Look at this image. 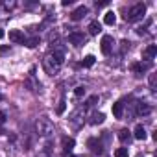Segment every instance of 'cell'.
I'll return each instance as SVG.
<instances>
[{
	"label": "cell",
	"mask_w": 157,
	"mask_h": 157,
	"mask_svg": "<svg viewBox=\"0 0 157 157\" xmlns=\"http://www.w3.org/2000/svg\"><path fill=\"white\" fill-rule=\"evenodd\" d=\"M133 137L137 139V140H144L148 135H146V129H144V126L142 124H139L137 128H135V131H133Z\"/></svg>",
	"instance_id": "obj_11"
},
{
	"label": "cell",
	"mask_w": 157,
	"mask_h": 157,
	"mask_svg": "<svg viewBox=\"0 0 157 157\" xmlns=\"http://www.w3.org/2000/svg\"><path fill=\"white\" fill-rule=\"evenodd\" d=\"M100 98H98V94H93V96H89L87 98V102H85V105L87 107H93V105H96V102H98Z\"/></svg>",
	"instance_id": "obj_20"
},
{
	"label": "cell",
	"mask_w": 157,
	"mask_h": 157,
	"mask_svg": "<svg viewBox=\"0 0 157 157\" xmlns=\"http://www.w3.org/2000/svg\"><path fill=\"white\" fill-rule=\"evenodd\" d=\"M104 118H105V117H104V113H93L89 122H91L93 126H98V124H102V122H104Z\"/></svg>",
	"instance_id": "obj_14"
},
{
	"label": "cell",
	"mask_w": 157,
	"mask_h": 157,
	"mask_svg": "<svg viewBox=\"0 0 157 157\" xmlns=\"http://www.w3.org/2000/svg\"><path fill=\"white\" fill-rule=\"evenodd\" d=\"M0 100H2V93H0Z\"/></svg>",
	"instance_id": "obj_30"
},
{
	"label": "cell",
	"mask_w": 157,
	"mask_h": 157,
	"mask_svg": "<svg viewBox=\"0 0 157 157\" xmlns=\"http://www.w3.org/2000/svg\"><path fill=\"white\" fill-rule=\"evenodd\" d=\"M70 157H74V155H70Z\"/></svg>",
	"instance_id": "obj_32"
},
{
	"label": "cell",
	"mask_w": 157,
	"mask_h": 157,
	"mask_svg": "<svg viewBox=\"0 0 157 157\" xmlns=\"http://www.w3.org/2000/svg\"><path fill=\"white\" fill-rule=\"evenodd\" d=\"M113 44H115L113 37H111V35H104V37H102V43H100L102 54H104V56H109V54L113 52Z\"/></svg>",
	"instance_id": "obj_3"
},
{
	"label": "cell",
	"mask_w": 157,
	"mask_h": 157,
	"mask_svg": "<svg viewBox=\"0 0 157 157\" xmlns=\"http://www.w3.org/2000/svg\"><path fill=\"white\" fill-rule=\"evenodd\" d=\"M118 139H120L122 142H129V139H131V131H129V129H120V131H118Z\"/></svg>",
	"instance_id": "obj_18"
},
{
	"label": "cell",
	"mask_w": 157,
	"mask_h": 157,
	"mask_svg": "<svg viewBox=\"0 0 157 157\" xmlns=\"http://www.w3.org/2000/svg\"><path fill=\"white\" fill-rule=\"evenodd\" d=\"M10 41L11 43H24V35L21 30H10Z\"/></svg>",
	"instance_id": "obj_9"
},
{
	"label": "cell",
	"mask_w": 157,
	"mask_h": 157,
	"mask_svg": "<svg viewBox=\"0 0 157 157\" xmlns=\"http://www.w3.org/2000/svg\"><path fill=\"white\" fill-rule=\"evenodd\" d=\"M43 65H44V70H46L50 76H54V74L59 70V67H61V65H57V63L54 61V57H52V56H48V57L43 61Z\"/></svg>",
	"instance_id": "obj_4"
},
{
	"label": "cell",
	"mask_w": 157,
	"mask_h": 157,
	"mask_svg": "<svg viewBox=\"0 0 157 157\" xmlns=\"http://www.w3.org/2000/svg\"><path fill=\"white\" fill-rule=\"evenodd\" d=\"M155 56H157V46H155V44L146 46V48H144V52H142V57H144V59H148V61H150V59H153Z\"/></svg>",
	"instance_id": "obj_8"
},
{
	"label": "cell",
	"mask_w": 157,
	"mask_h": 157,
	"mask_svg": "<svg viewBox=\"0 0 157 157\" xmlns=\"http://www.w3.org/2000/svg\"><path fill=\"white\" fill-rule=\"evenodd\" d=\"M144 13H146V6H144L142 2H137V4L131 6V10L128 11L126 21H128V22H137V21H140V19L144 17Z\"/></svg>",
	"instance_id": "obj_1"
},
{
	"label": "cell",
	"mask_w": 157,
	"mask_h": 157,
	"mask_svg": "<svg viewBox=\"0 0 157 157\" xmlns=\"http://www.w3.org/2000/svg\"><path fill=\"white\" fill-rule=\"evenodd\" d=\"M87 146H89V150H91L93 153H96V155H102V153H104V146H102V142H100L98 139H89V140H87Z\"/></svg>",
	"instance_id": "obj_5"
},
{
	"label": "cell",
	"mask_w": 157,
	"mask_h": 157,
	"mask_svg": "<svg viewBox=\"0 0 157 157\" xmlns=\"http://www.w3.org/2000/svg\"><path fill=\"white\" fill-rule=\"evenodd\" d=\"M104 22H105L107 26H113V24L117 22V15H115V11H107L105 17H104Z\"/></svg>",
	"instance_id": "obj_15"
},
{
	"label": "cell",
	"mask_w": 157,
	"mask_h": 157,
	"mask_svg": "<svg viewBox=\"0 0 157 157\" xmlns=\"http://www.w3.org/2000/svg\"><path fill=\"white\" fill-rule=\"evenodd\" d=\"M100 32H102V24H100L98 21H93V22L89 24V33H91V35H98Z\"/></svg>",
	"instance_id": "obj_12"
},
{
	"label": "cell",
	"mask_w": 157,
	"mask_h": 157,
	"mask_svg": "<svg viewBox=\"0 0 157 157\" xmlns=\"http://www.w3.org/2000/svg\"><path fill=\"white\" fill-rule=\"evenodd\" d=\"M93 65H94V56H87V57H83V61H82V67L89 68V67H93Z\"/></svg>",
	"instance_id": "obj_19"
},
{
	"label": "cell",
	"mask_w": 157,
	"mask_h": 157,
	"mask_svg": "<svg viewBox=\"0 0 157 157\" xmlns=\"http://www.w3.org/2000/svg\"><path fill=\"white\" fill-rule=\"evenodd\" d=\"M10 50V46H0V54H6Z\"/></svg>",
	"instance_id": "obj_27"
},
{
	"label": "cell",
	"mask_w": 157,
	"mask_h": 157,
	"mask_svg": "<svg viewBox=\"0 0 157 157\" xmlns=\"http://www.w3.org/2000/svg\"><path fill=\"white\" fill-rule=\"evenodd\" d=\"M4 35H6V32H4L2 28H0V39H4Z\"/></svg>",
	"instance_id": "obj_29"
},
{
	"label": "cell",
	"mask_w": 157,
	"mask_h": 157,
	"mask_svg": "<svg viewBox=\"0 0 157 157\" xmlns=\"http://www.w3.org/2000/svg\"><path fill=\"white\" fill-rule=\"evenodd\" d=\"M35 128H37V133H39V135H43V137H48V135H52V133H54V124H52V122H50V118H46V117L39 118V120H37V124H35Z\"/></svg>",
	"instance_id": "obj_2"
},
{
	"label": "cell",
	"mask_w": 157,
	"mask_h": 157,
	"mask_svg": "<svg viewBox=\"0 0 157 157\" xmlns=\"http://www.w3.org/2000/svg\"><path fill=\"white\" fill-rule=\"evenodd\" d=\"M87 13H89V10H87L85 6H78V8H76L72 13H70V19H72L74 22H76V21H82V19H83Z\"/></svg>",
	"instance_id": "obj_7"
},
{
	"label": "cell",
	"mask_w": 157,
	"mask_h": 157,
	"mask_svg": "<svg viewBox=\"0 0 157 157\" xmlns=\"http://www.w3.org/2000/svg\"><path fill=\"white\" fill-rule=\"evenodd\" d=\"M54 61L57 63V65H63V61H65V52L63 50H54Z\"/></svg>",
	"instance_id": "obj_16"
},
{
	"label": "cell",
	"mask_w": 157,
	"mask_h": 157,
	"mask_svg": "<svg viewBox=\"0 0 157 157\" xmlns=\"http://www.w3.org/2000/svg\"><path fill=\"white\" fill-rule=\"evenodd\" d=\"M74 94H76L78 98H82V96L85 94V87H83V85H80V87H76V89H74Z\"/></svg>",
	"instance_id": "obj_23"
},
{
	"label": "cell",
	"mask_w": 157,
	"mask_h": 157,
	"mask_svg": "<svg viewBox=\"0 0 157 157\" xmlns=\"http://www.w3.org/2000/svg\"><path fill=\"white\" fill-rule=\"evenodd\" d=\"M137 157H142V155H137Z\"/></svg>",
	"instance_id": "obj_31"
},
{
	"label": "cell",
	"mask_w": 157,
	"mask_h": 157,
	"mask_svg": "<svg viewBox=\"0 0 157 157\" xmlns=\"http://www.w3.org/2000/svg\"><path fill=\"white\" fill-rule=\"evenodd\" d=\"M24 43H26L28 48H35V46L39 44V37H32V39H28V41H24Z\"/></svg>",
	"instance_id": "obj_21"
},
{
	"label": "cell",
	"mask_w": 157,
	"mask_h": 157,
	"mask_svg": "<svg viewBox=\"0 0 157 157\" xmlns=\"http://www.w3.org/2000/svg\"><path fill=\"white\" fill-rule=\"evenodd\" d=\"M122 113H124V104L122 102L113 104V115H115V118H122Z\"/></svg>",
	"instance_id": "obj_13"
},
{
	"label": "cell",
	"mask_w": 157,
	"mask_h": 157,
	"mask_svg": "<svg viewBox=\"0 0 157 157\" xmlns=\"http://www.w3.org/2000/svg\"><path fill=\"white\" fill-rule=\"evenodd\" d=\"M68 41H70V44H74V46H82V44L85 43V35H83L82 32H72V33L68 35Z\"/></svg>",
	"instance_id": "obj_6"
},
{
	"label": "cell",
	"mask_w": 157,
	"mask_h": 157,
	"mask_svg": "<svg viewBox=\"0 0 157 157\" xmlns=\"http://www.w3.org/2000/svg\"><path fill=\"white\" fill-rule=\"evenodd\" d=\"M74 144H76V142H74V139H68V137H65V139H63V150H65L67 153H68V151H72Z\"/></svg>",
	"instance_id": "obj_17"
},
{
	"label": "cell",
	"mask_w": 157,
	"mask_h": 157,
	"mask_svg": "<svg viewBox=\"0 0 157 157\" xmlns=\"http://www.w3.org/2000/svg\"><path fill=\"white\" fill-rule=\"evenodd\" d=\"M65 109H67V104L61 100V102H59V105H57V115H63V113H65Z\"/></svg>",
	"instance_id": "obj_25"
},
{
	"label": "cell",
	"mask_w": 157,
	"mask_h": 157,
	"mask_svg": "<svg viewBox=\"0 0 157 157\" xmlns=\"http://www.w3.org/2000/svg\"><path fill=\"white\" fill-rule=\"evenodd\" d=\"M148 68H150V65H148V63H133V65H131V70H133V72H135L137 76L144 74V72H146Z\"/></svg>",
	"instance_id": "obj_10"
},
{
	"label": "cell",
	"mask_w": 157,
	"mask_h": 157,
	"mask_svg": "<svg viewBox=\"0 0 157 157\" xmlns=\"http://www.w3.org/2000/svg\"><path fill=\"white\" fill-rule=\"evenodd\" d=\"M115 157H128V148H118L115 151Z\"/></svg>",
	"instance_id": "obj_24"
},
{
	"label": "cell",
	"mask_w": 157,
	"mask_h": 157,
	"mask_svg": "<svg viewBox=\"0 0 157 157\" xmlns=\"http://www.w3.org/2000/svg\"><path fill=\"white\" fill-rule=\"evenodd\" d=\"M137 113H139V115H148V113H150V107H148V105H142V104H139V107H137Z\"/></svg>",
	"instance_id": "obj_22"
},
{
	"label": "cell",
	"mask_w": 157,
	"mask_h": 157,
	"mask_svg": "<svg viewBox=\"0 0 157 157\" xmlns=\"http://www.w3.org/2000/svg\"><path fill=\"white\" fill-rule=\"evenodd\" d=\"M4 122H6V113H4V111H0V126H2Z\"/></svg>",
	"instance_id": "obj_26"
},
{
	"label": "cell",
	"mask_w": 157,
	"mask_h": 157,
	"mask_svg": "<svg viewBox=\"0 0 157 157\" xmlns=\"http://www.w3.org/2000/svg\"><path fill=\"white\" fill-rule=\"evenodd\" d=\"M70 4H72V0H63V6H65V8L70 6Z\"/></svg>",
	"instance_id": "obj_28"
}]
</instances>
